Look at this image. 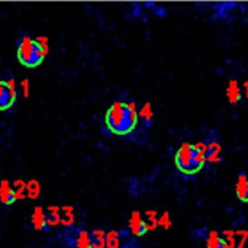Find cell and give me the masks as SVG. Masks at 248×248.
Returning a JSON list of instances; mask_svg holds the SVG:
<instances>
[{"instance_id": "cell-13", "label": "cell", "mask_w": 248, "mask_h": 248, "mask_svg": "<svg viewBox=\"0 0 248 248\" xmlns=\"http://www.w3.org/2000/svg\"><path fill=\"white\" fill-rule=\"evenodd\" d=\"M138 118L144 122V125L150 126L154 121V113H153V109H151V103H145L142 106V109L138 112Z\"/></svg>"}, {"instance_id": "cell-1", "label": "cell", "mask_w": 248, "mask_h": 248, "mask_svg": "<svg viewBox=\"0 0 248 248\" xmlns=\"http://www.w3.org/2000/svg\"><path fill=\"white\" fill-rule=\"evenodd\" d=\"M138 110L134 103L115 102L106 112L105 124L108 129L119 137L131 134L138 125Z\"/></svg>"}, {"instance_id": "cell-16", "label": "cell", "mask_w": 248, "mask_h": 248, "mask_svg": "<svg viewBox=\"0 0 248 248\" xmlns=\"http://www.w3.org/2000/svg\"><path fill=\"white\" fill-rule=\"evenodd\" d=\"M145 217H147V228L148 231L151 230H155L158 227V217H157V212L155 211H147L145 212Z\"/></svg>"}, {"instance_id": "cell-10", "label": "cell", "mask_w": 248, "mask_h": 248, "mask_svg": "<svg viewBox=\"0 0 248 248\" xmlns=\"http://www.w3.org/2000/svg\"><path fill=\"white\" fill-rule=\"evenodd\" d=\"M16 199H17L16 192L10 186V183L7 180H1V183H0V202L4 205H12Z\"/></svg>"}, {"instance_id": "cell-11", "label": "cell", "mask_w": 248, "mask_h": 248, "mask_svg": "<svg viewBox=\"0 0 248 248\" xmlns=\"http://www.w3.org/2000/svg\"><path fill=\"white\" fill-rule=\"evenodd\" d=\"M31 219H32L33 228L38 230V231H46L49 228V225L46 222V215H45V212H44V209L41 206H38V208L33 209Z\"/></svg>"}, {"instance_id": "cell-15", "label": "cell", "mask_w": 248, "mask_h": 248, "mask_svg": "<svg viewBox=\"0 0 248 248\" xmlns=\"http://www.w3.org/2000/svg\"><path fill=\"white\" fill-rule=\"evenodd\" d=\"M121 246V238L116 231H110L106 234V247L108 248H119Z\"/></svg>"}, {"instance_id": "cell-3", "label": "cell", "mask_w": 248, "mask_h": 248, "mask_svg": "<svg viewBox=\"0 0 248 248\" xmlns=\"http://www.w3.org/2000/svg\"><path fill=\"white\" fill-rule=\"evenodd\" d=\"M44 57L45 51L36 39L31 36H22L17 44V60L23 67L36 68L42 64Z\"/></svg>"}, {"instance_id": "cell-14", "label": "cell", "mask_w": 248, "mask_h": 248, "mask_svg": "<svg viewBox=\"0 0 248 248\" xmlns=\"http://www.w3.org/2000/svg\"><path fill=\"white\" fill-rule=\"evenodd\" d=\"M92 237V247L93 248H106V232L102 230H96L90 234Z\"/></svg>"}, {"instance_id": "cell-2", "label": "cell", "mask_w": 248, "mask_h": 248, "mask_svg": "<svg viewBox=\"0 0 248 248\" xmlns=\"http://www.w3.org/2000/svg\"><path fill=\"white\" fill-rule=\"evenodd\" d=\"M174 163L179 171L183 174L192 176L202 170V167L206 163V144L205 141L190 144L183 142L180 148L176 151Z\"/></svg>"}, {"instance_id": "cell-17", "label": "cell", "mask_w": 248, "mask_h": 248, "mask_svg": "<svg viewBox=\"0 0 248 248\" xmlns=\"http://www.w3.org/2000/svg\"><path fill=\"white\" fill-rule=\"evenodd\" d=\"M235 232L234 231H224L222 232V238L225 240L227 248H235L237 247V240H235Z\"/></svg>"}, {"instance_id": "cell-4", "label": "cell", "mask_w": 248, "mask_h": 248, "mask_svg": "<svg viewBox=\"0 0 248 248\" xmlns=\"http://www.w3.org/2000/svg\"><path fill=\"white\" fill-rule=\"evenodd\" d=\"M16 100V87L13 80H0V110L13 106Z\"/></svg>"}, {"instance_id": "cell-5", "label": "cell", "mask_w": 248, "mask_h": 248, "mask_svg": "<svg viewBox=\"0 0 248 248\" xmlns=\"http://www.w3.org/2000/svg\"><path fill=\"white\" fill-rule=\"evenodd\" d=\"M212 137H209L205 144H206V163H219L222 160L221 154H222V145L218 141V138L215 137V132H211Z\"/></svg>"}, {"instance_id": "cell-6", "label": "cell", "mask_w": 248, "mask_h": 248, "mask_svg": "<svg viewBox=\"0 0 248 248\" xmlns=\"http://www.w3.org/2000/svg\"><path fill=\"white\" fill-rule=\"evenodd\" d=\"M129 230L135 237H142L148 232L147 222L144 221V218L141 217V214L138 211L132 212V215L129 218Z\"/></svg>"}, {"instance_id": "cell-12", "label": "cell", "mask_w": 248, "mask_h": 248, "mask_svg": "<svg viewBox=\"0 0 248 248\" xmlns=\"http://www.w3.org/2000/svg\"><path fill=\"white\" fill-rule=\"evenodd\" d=\"M206 248H227V244L222 235L218 231L212 230L206 234Z\"/></svg>"}, {"instance_id": "cell-8", "label": "cell", "mask_w": 248, "mask_h": 248, "mask_svg": "<svg viewBox=\"0 0 248 248\" xmlns=\"http://www.w3.org/2000/svg\"><path fill=\"white\" fill-rule=\"evenodd\" d=\"M235 195L241 202L248 203V176L244 171L238 174V179L235 183Z\"/></svg>"}, {"instance_id": "cell-19", "label": "cell", "mask_w": 248, "mask_h": 248, "mask_svg": "<svg viewBox=\"0 0 248 248\" xmlns=\"http://www.w3.org/2000/svg\"><path fill=\"white\" fill-rule=\"evenodd\" d=\"M171 225H173V222H171V218H170V212L166 211V212L158 218V227H163L164 230H170Z\"/></svg>"}, {"instance_id": "cell-7", "label": "cell", "mask_w": 248, "mask_h": 248, "mask_svg": "<svg viewBox=\"0 0 248 248\" xmlns=\"http://www.w3.org/2000/svg\"><path fill=\"white\" fill-rule=\"evenodd\" d=\"M243 97V87L240 86V83L232 78L230 80L228 86H227V99L231 105H238L241 102Z\"/></svg>"}, {"instance_id": "cell-20", "label": "cell", "mask_w": 248, "mask_h": 248, "mask_svg": "<svg viewBox=\"0 0 248 248\" xmlns=\"http://www.w3.org/2000/svg\"><path fill=\"white\" fill-rule=\"evenodd\" d=\"M243 89H244L246 97H247V99H248V80H247V81H244V84H243Z\"/></svg>"}, {"instance_id": "cell-9", "label": "cell", "mask_w": 248, "mask_h": 248, "mask_svg": "<svg viewBox=\"0 0 248 248\" xmlns=\"http://www.w3.org/2000/svg\"><path fill=\"white\" fill-rule=\"evenodd\" d=\"M71 244H73V248H93L90 232L84 230H77L71 238Z\"/></svg>"}, {"instance_id": "cell-18", "label": "cell", "mask_w": 248, "mask_h": 248, "mask_svg": "<svg viewBox=\"0 0 248 248\" xmlns=\"http://www.w3.org/2000/svg\"><path fill=\"white\" fill-rule=\"evenodd\" d=\"M26 190H28L29 198H31V199H35V198L39 195V183L35 182V180L29 182V183L26 185Z\"/></svg>"}]
</instances>
